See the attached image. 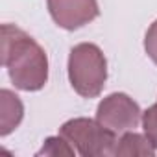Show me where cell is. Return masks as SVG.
<instances>
[{
	"mask_svg": "<svg viewBox=\"0 0 157 157\" xmlns=\"http://www.w3.org/2000/svg\"><path fill=\"white\" fill-rule=\"evenodd\" d=\"M2 65L19 91L35 93L48 82V57L44 48L13 24H2Z\"/></svg>",
	"mask_w": 157,
	"mask_h": 157,
	"instance_id": "6da1fadb",
	"label": "cell"
},
{
	"mask_svg": "<svg viewBox=\"0 0 157 157\" xmlns=\"http://www.w3.org/2000/svg\"><path fill=\"white\" fill-rule=\"evenodd\" d=\"M155 151H157V148L151 144V140L144 133H137V131L122 133L120 139L117 140V148H115V155L117 157H122V155H146V157H153Z\"/></svg>",
	"mask_w": 157,
	"mask_h": 157,
	"instance_id": "52a82bcc",
	"label": "cell"
},
{
	"mask_svg": "<svg viewBox=\"0 0 157 157\" xmlns=\"http://www.w3.org/2000/svg\"><path fill=\"white\" fill-rule=\"evenodd\" d=\"M52 21L68 32L83 28L100 15L98 0H46Z\"/></svg>",
	"mask_w": 157,
	"mask_h": 157,
	"instance_id": "5b68a950",
	"label": "cell"
},
{
	"mask_svg": "<svg viewBox=\"0 0 157 157\" xmlns=\"http://www.w3.org/2000/svg\"><path fill=\"white\" fill-rule=\"evenodd\" d=\"M96 120L115 135H122L135 131L142 120V111L139 104L126 93H113L100 100L96 107Z\"/></svg>",
	"mask_w": 157,
	"mask_h": 157,
	"instance_id": "277c9868",
	"label": "cell"
},
{
	"mask_svg": "<svg viewBox=\"0 0 157 157\" xmlns=\"http://www.w3.org/2000/svg\"><path fill=\"white\" fill-rule=\"evenodd\" d=\"M68 82L82 98H96L107 82V59L94 43H80L68 54Z\"/></svg>",
	"mask_w": 157,
	"mask_h": 157,
	"instance_id": "7a4b0ae2",
	"label": "cell"
},
{
	"mask_svg": "<svg viewBox=\"0 0 157 157\" xmlns=\"http://www.w3.org/2000/svg\"><path fill=\"white\" fill-rule=\"evenodd\" d=\"M59 133L83 157H109L115 155L118 135L104 128L96 118L78 117L67 120Z\"/></svg>",
	"mask_w": 157,
	"mask_h": 157,
	"instance_id": "3957f363",
	"label": "cell"
},
{
	"mask_svg": "<svg viewBox=\"0 0 157 157\" xmlns=\"http://www.w3.org/2000/svg\"><path fill=\"white\" fill-rule=\"evenodd\" d=\"M142 131L151 140V144L157 148V102L150 105L146 111H142Z\"/></svg>",
	"mask_w": 157,
	"mask_h": 157,
	"instance_id": "9c48e42d",
	"label": "cell"
},
{
	"mask_svg": "<svg viewBox=\"0 0 157 157\" xmlns=\"http://www.w3.org/2000/svg\"><path fill=\"white\" fill-rule=\"evenodd\" d=\"M78 151L74 150V146L59 133L56 137H48L43 142V148L37 151V155H52V157H59V155H76Z\"/></svg>",
	"mask_w": 157,
	"mask_h": 157,
	"instance_id": "ba28073f",
	"label": "cell"
},
{
	"mask_svg": "<svg viewBox=\"0 0 157 157\" xmlns=\"http://www.w3.org/2000/svg\"><path fill=\"white\" fill-rule=\"evenodd\" d=\"M24 118V105L21 98L10 91H0V137H8L13 133Z\"/></svg>",
	"mask_w": 157,
	"mask_h": 157,
	"instance_id": "8992f818",
	"label": "cell"
},
{
	"mask_svg": "<svg viewBox=\"0 0 157 157\" xmlns=\"http://www.w3.org/2000/svg\"><path fill=\"white\" fill-rule=\"evenodd\" d=\"M144 52L157 65V19L146 30V35H144Z\"/></svg>",
	"mask_w": 157,
	"mask_h": 157,
	"instance_id": "30bf717a",
	"label": "cell"
}]
</instances>
